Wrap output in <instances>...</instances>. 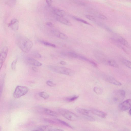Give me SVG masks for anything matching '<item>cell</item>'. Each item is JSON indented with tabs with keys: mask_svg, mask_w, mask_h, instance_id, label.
I'll use <instances>...</instances> for the list:
<instances>
[{
	"mask_svg": "<svg viewBox=\"0 0 131 131\" xmlns=\"http://www.w3.org/2000/svg\"><path fill=\"white\" fill-rule=\"evenodd\" d=\"M16 44L20 49L23 52H28L32 48L33 43L29 39L23 36L18 37L16 40Z\"/></svg>",
	"mask_w": 131,
	"mask_h": 131,
	"instance_id": "obj_1",
	"label": "cell"
},
{
	"mask_svg": "<svg viewBox=\"0 0 131 131\" xmlns=\"http://www.w3.org/2000/svg\"><path fill=\"white\" fill-rule=\"evenodd\" d=\"M94 53L96 58L101 63L116 68H118V65L113 59L107 57L98 51H94Z\"/></svg>",
	"mask_w": 131,
	"mask_h": 131,
	"instance_id": "obj_2",
	"label": "cell"
},
{
	"mask_svg": "<svg viewBox=\"0 0 131 131\" xmlns=\"http://www.w3.org/2000/svg\"><path fill=\"white\" fill-rule=\"evenodd\" d=\"M48 68L53 72L70 76H72L75 73L72 70L64 67L50 65L48 66Z\"/></svg>",
	"mask_w": 131,
	"mask_h": 131,
	"instance_id": "obj_3",
	"label": "cell"
},
{
	"mask_svg": "<svg viewBox=\"0 0 131 131\" xmlns=\"http://www.w3.org/2000/svg\"><path fill=\"white\" fill-rule=\"evenodd\" d=\"M58 111L63 117L69 121H75L78 119V117L76 114L67 109L60 108H58Z\"/></svg>",
	"mask_w": 131,
	"mask_h": 131,
	"instance_id": "obj_4",
	"label": "cell"
},
{
	"mask_svg": "<svg viewBox=\"0 0 131 131\" xmlns=\"http://www.w3.org/2000/svg\"><path fill=\"white\" fill-rule=\"evenodd\" d=\"M28 91L29 88L27 86L18 85L14 91V97L15 98H19L26 94Z\"/></svg>",
	"mask_w": 131,
	"mask_h": 131,
	"instance_id": "obj_5",
	"label": "cell"
},
{
	"mask_svg": "<svg viewBox=\"0 0 131 131\" xmlns=\"http://www.w3.org/2000/svg\"><path fill=\"white\" fill-rule=\"evenodd\" d=\"M125 92L123 90H115L113 93L112 99L115 103H118L122 101L125 98Z\"/></svg>",
	"mask_w": 131,
	"mask_h": 131,
	"instance_id": "obj_6",
	"label": "cell"
},
{
	"mask_svg": "<svg viewBox=\"0 0 131 131\" xmlns=\"http://www.w3.org/2000/svg\"><path fill=\"white\" fill-rule=\"evenodd\" d=\"M8 49L7 47H4L0 52V71L7 57Z\"/></svg>",
	"mask_w": 131,
	"mask_h": 131,
	"instance_id": "obj_7",
	"label": "cell"
},
{
	"mask_svg": "<svg viewBox=\"0 0 131 131\" xmlns=\"http://www.w3.org/2000/svg\"><path fill=\"white\" fill-rule=\"evenodd\" d=\"M131 107L130 99L125 100L120 103L118 106L119 109L122 111H125L129 109Z\"/></svg>",
	"mask_w": 131,
	"mask_h": 131,
	"instance_id": "obj_8",
	"label": "cell"
},
{
	"mask_svg": "<svg viewBox=\"0 0 131 131\" xmlns=\"http://www.w3.org/2000/svg\"><path fill=\"white\" fill-rule=\"evenodd\" d=\"M105 80L108 82L114 85L120 86L122 85L121 83L113 77L108 76H104Z\"/></svg>",
	"mask_w": 131,
	"mask_h": 131,
	"instance_id": "obj_9",
	"label": "cell"
},
{
	"mask_svg": "<svg viewBox=\"0 0 131 131\" xmlns=\"http://www.w3.org/2000/svg\"><path fill=\"white\" fill-rule=\"evenodd\" d=\"M8 26L13 30H17L19 28V21L16 19H13L11 20L10 23L8 24Z\"/></svg>",
	"mask_w": 131,
	"mask_h": 131,
	"instance_id": "obj_10",
	"label": "cell"
},
{
	"mask_svg": "<svg viewBox=\"0 0 131 131\" xmlns=\"http://www.w3.org/2000/svg\"><path fill=\"white\" fill-rule=\"evenodd\" d=\"M53 34L56 36L63 39H66L68 38V36L65 34L57 30L52 31Z\"/></svg>",
	"mask_w": 131,
	"mask_h": 131,
	"instance_id": "obj_11",
	"label": "cell"
},
{
	"mask_svg": "<svg viewBox=\"0 0 131 131\" xmlns=\"http://www.w3.org/2000/svg\"><path fill=\"white\" fill-rule=\"evenodd\" d=\"M27 61L29 64L35 66L40 67L42 65V64L40 62L31 58H28Z\"/></svg>",
	"mask_w": 131,
	"mask_h": 131,
	"instance_id": "obj_12",
	"label": "cell"
},
{
	"mask_svg": "<svg viewBox=\"0 0 131 131\" xmlns=\"http://www.w3.org/2000/svg\"><path fill=\"white\" fill-rule=\"evenodd\" d=\"M91 111L93 114L102 118H105L107 115L106 113L94 109L92 110Z\"/></svg>",
	"mask_w": 131,
	"mask_h": 131,
	"instance_id": "obj_13",
	"label": "cell"
},
{
	"mask_svg": "<svg viewBox=\"0 0 131 131\" xmlns=\"http://www.w3.org/2000/svg\"><path fill=\"white\" fill-rule=\"evenodd\" d=\"M77 112L85 116H90L93 114L91 110H89L87 109L79 108L77 109Z\"/></svg>",
	"mask_w": 131,
	"mask_h": 131,
	"instance_id": "obj_14",
	"label": "cell"
},
{
	"mask_svg": "<svg viewBox=\"0 0 131 131\" xmlns=\"http://www.w3.org/2000/svg\"><path fill=\"white\" fill-rule=\"evenodd\" d=\"M56 19L58 21L65 25L68 26H71L72 25L70 21L63 17L57 16Z\"/></svg>",
	"mask_w": 131,
	"mask_h": 131,
	"instance_id": "obj_15",
	"label": "cell"
},
{
	"mask_svg": "<svg viewBox=\"0 0 131 131\" xmlns=\"http://www.w3.org/2000/svg\"><path fill=\"white\" fill-rule=\"evenodd\" d=\"M51 129V127L50 126L47 125H43L31 131H50Z\"/></svg>",
	"mask_w": 131,
	"mask_h": 131,
	"instance_id": "obj_16",
	"label": "cell"
},
{
	"mask_svg": "<svg viewBox=\"0 0 131 131\" xmlns=\"http://www.w3.org/2000/svg\"><path fill=\"white\" fill-rule=\"evenodd\" d=\"M117 41L121 45L126 47L129 48L130 47L129 45L128 42L122 37H118Z\"/></svg>",
	"mask_w": 131,
	"mask_h": 131,
	"instance_id": "obj_17",
	"label": "cell"
},
{
	"mask_svg": "<svg viewBox=\"0 0 131 131\" xmlns=\"http://www.w3.org/2000/svg\"><path fill=\"white\" fill-rule=\"evenodd\" d=\"M43 111L45 113L48 115L54 117H57L59 116L57 112L45 108Z\"/></svg>",
	"mask_w": 131,
	"mask_h": 131,
	"instance_id": "obj_18",
	"label": "cell"
},
{
	"mask_svg": "<svg viewBox=\"0 0 131 131\" xmlns=\"http://www.w3.org/2000/svg\"><path fill=\"white\" fill-rule=\"evenodd\" d=\"M54 13L58 17H63L65 15L64 12L61 10L57 9L54 8L53 10Z\"/></svg>",
	"mask_w": 131,
	"mask_h": 131,
	"instance_id": "obj_19",
	"label": "cell"
},
{
	"mask_svg": "<svg viewBox=\"0 0 131 131\" xmlns=\"http://www.w3.org/2000/svg\"><path fill=\"white\" fill-rule=\"evenodd\" d=\"M79 97V96L77 95H73L65 98L64 100L67 102H71L73 101L77 100Z\"/></svg>",
	"mask_w": 131,
	"mask_h": 131,
	"instance_id": "obj_20",
	"label": "cell"
},
{
	"mask_svg": "<svg viewBox=\"0 0 131 131\" xmlns=\"http://www.w3.org/2000/svg\"><path fill=\"white\" fill-rule=\"evenodd\" d=\"M97 25L105 29L107 31L111 32H112V30L110 28L103 23L99 22L97 23Z\"/></svg>",
	"mask_w": 131,
	"mask_h": 131,
	"instance_id": "obj_21",
	"label": "cell"
},
{
	"mask_svg": "<svg viewBox=\"0 0 131 131\" xmlns=\"http://www.w3.org/2000/svg\"><path fill=\"white\" fill-rule=\"evenodd\" d=\"M38 95L40 96L45 99H47L49 97V95L48 93L44 91L39 93Z\"/></svg>",
	"mask_w": 131,
	"mask_h": 131,
	"instance_id": "obj_22",
	"label": "cell"
},
{
	"mask_svg": "<svg viewBox=\"0 0 131 131\" xmlns=\"http://www.w3.org/2000/svg\"><path fill=\"white\" fill-rule=\"evenodd\" d=\"M55 120L57 121L58 122L63 124L66 126L68 127L69 128H73V127L70 125L69 124L67 123L66 122L61 120L60 119H56Z\"/></svg>",
	"mask_w": 131,
	"mask_h": 131,
	"instance_id": "obj_23",
	"label": "cell"
},
{
	"mask_svg": "<svg viewBox=\"0 0 131 131\" xmlns=\"http://www.w3.org/2000/svg\"><path fill=\"white\" fill-rule=\"evenodd\" d=\"M122 63L127 67L130 69L131 67V62L129 60L125 59H122Z\"/></svg>",
	"mask_w": 131,
	"mask_h": 131,
	"instance_id": "obj_24",
	"label": "cell"
},
{
	"mask_svg": "<svg viewBox=\"0 0 131 131\" xmlns=\"http://www.w3.org/2000/svg\"><path fill=\"white\" fill-rule=\"evenodd\" d=\"M40 42L43 45L46 46H49L54 48H55L56 47V46L55 45L47 41L41 40V41Z\"/></svg>",
	"mask_w": 131,
	"mask_h": 131,
	"instance_id": "obj_25",
	"label": "cell"
},
{
	"mask_svg": "<svg viewBox=\"0 0 131 131\" xmlns=\"http://www.w3.org/2000/svg\"><path fill=\"white\" fill-rule=\"evenodd\" d=\"M73 18L74 20L80 22H81L82 23H83L88 25H91L89 23L82 19H81L80 18L75 16H73Z\"/></svg>",
	"mask_w": 131,
	"mask_h": 131,
	"instance_id": "obj_26",
	"label": "cell"
},
{
	"mask_svg": "<svg viewBox=\"0 0 131 131\" xmlns=\"http://www.w3.org/2000/svg\"><path fill=\"white\" fill-rule=\"evenodd\" d=\"M93 90L95 93L98 94H101L103 91L101 88L97 87H95L94 88Z\"/></svg>",
	"mask_w": 131,
	"mask_h": 131,
	"instance_id": "obj_27",
	"label": "cell"
},
{
	"mask_svg": "<svg viewBox=\"0 0 131 131\" xmlns=\"http://www.w3.org/2000/svg\"><path fill=\"white\" fill-rule=\"evenodd\" d=\"M96 15L98 18L103 20L107 19V17L104 15L100 13H98L96 14Z\"/></svg>",
	"mask_w": 131,
	"mask_h": 131,
	"instance_id": "obj_28",
	"label": "cell"
},
{
	"mask_svg": "<svg viewBox=\"0 0 131 131\" xmlns=\"http://www.w3.org/2000/svg\"><path fill=\"white\" fill-rule=\"evenodd\" d=\"M17 61V59L16 58L13 61L12 63L11 66V68L13 70H15L16 69V65Z\"/></svg>",
	"mask_w": 131,
	"mask_h": 131,
	"instance_id": "obj_29",
	"label": "cell"
},
{
	"mask_svg": "<svg viewBox=\"0 0 131 131\" xmlns=\"http://www.w3.org/2000/svg\"><path fill=\"white\" fill-rule=\"evenodd\" d=\"M85 17L90 20L92 21H95L96 20L95 18L93 16L88 15H85Z\"/></svg>",
	"mask_w": 131,
	"mask_h": 131,
	"instance_id": "obj_30",
	"label": "cell"
},
{
	"mask_svg": "<svg viewBox=\"0 0 131 131\" xmlns=\"http://www.w3.org/2000/svg\"><path fill=\"white\" fill-rule=\"evenodd\" d=\"M15 1H8L6 2V4L9 6H12L14 5L16 2Z\"/></svg>",
	"mask_w": 131,
	"mask_h": 131,
	"instance_id": "obj_31",
	"label": "cell"
},
{
	"mask_svg": "<svg viewBox=\"0 0 131 131\" xmlns=\"http://www.w3.org/2000/svg\"><path fill=\"white\" fill-rule=\"evenodd\" d=\"M46 84L49 86L51 87L55 86L56 85V84L53 83L52 81L48 80L46 82Z\"/></svg>",
	"mask_w": 131,
	"mask_h": 131,
	"instance_id": "obj_32",
	"label": "cell"
},
{
	"mask_svg": "<svg viewBox=\"0 0 131 131\" xmlns=\"http://www.w3.org/2000/svg\"><path fill=\"white\" fill-rule=\"evenodd\" d=\"M85 118L90 121H94L95 119L92 117L90 116H85Z\"/></svg>",
	"mask_w": 131,
	"mask_h": 131,
	"instance_id": "obj_33",
	"label": "cell"
},
{
	"mask_svg": "<svg viewBox=\"0 0 131 131\" xmlns=\"http://www.w3.org/2000/svg\"><path fill=\"white\" fill-rule=\"evenodd\" d=\"M46 24L47 26L50 27L54 26L53 24L50 22H47L46 23Z\"/></svg>",
	"mask_w": 131,
	"mask_h": 131,
	"instance_id": "obj_34",
	"label": "cell"
},
{
	"mask_svg": "<svg viewBox=\"0 0 131 131\" xmlns=\"http://www.w3.org/2000/svg\"><path fill=\"white\" fill-rule=\"evenodd\" d=\"M50 131H64L63 129L60 128L51 129Z\"/></svg>",
	"mask_w": 131,
	"mask_h": 131,
	"instance_id": "obj_35",
	"label": "cell"
},
{
	"mask_svg": "<svg viewBox=\"0 0 131 131\" xmlns=\"http://www.w3.org/2000/svg\"><path fill=\"white\" fill-rule=\"evenodd\" d=\"M75 2L81 5H84L85 4L84 3H83L81 1H75Z\"/></svg>",
	"mask_w": 131,
	"mask_h": 131,
	"instance_id": "obj_36",
	"label": "cell"
},
{
	"mask_svg": "<svg viewBox=\"0 0 131 131\" xmlns=\"http://www.w3.org/2000/svg\"><path fill=\"white\" fill-rule=\"evenodd\" d=\"M46 2L47 3L49 6H50L52 2V1L50 0H47L46 1Z\"/></svg>",
	"mask_w": 131,
	"mask_h": 131,
	"instance_id": "obj_37",
	"label": "cell"
},
{
	"mask_svg": "<svg viewBox=\"0 0 131 131\" xmlns=\"http://www.w3.org/2000/svg\"><path fill=\"white\" fill-rule=\"evenodd\" d=\"M35 56L37 58H41V55L39 53H36L35 54Z\"/></svg>",
	"mask_w": 131,
	"mask_h": 131,
	"instance_id": "obj_38",
	"label": "cell"
},
{
	"mask_svg": "<svg viewBox=\"0 0 131 131\" xmlns=\"http://www.w3.org/2000/svg\"><path fill=\"white\" fill-rule=\"evenodd\" d=\"M60 63L62 65H65L66 64V63L64 61H61L60 62Z\"/></svg>",
	"mask_w": 131,
	"mask_h": 131,
	"instance_id": "obj_39",
	"label": "cell"
},
{
	"mask_svg": "<svg viewBox=\"0 0 131 131\" xmlns=\"http://www.w3.org/2000/svg\"><path fill=\"white\" fill-rule=\"evenodd\" d=\"M32 69L34 71H37V69L35 67H33L32 68Z\"/></svg>",
	"mask_w": 131,
	"mask_h": 131,
	"instance_id": "obj_40",
	"label": "cell"
},
{
	"mask_svg": "<svg viewBox=\"0 0 131 131\" xmlns=\"http://www.w3.org/2000/svg\"><path fill=\"white\" fill-rule=\"evenodd\" d=\"M123 131H130L129 130L127 129H125Z\"/></svg>",
	"mask_w": 131,
	"mask_h": 131,
	"instance_id": "obj_41",
	"label": "cell"
},
{
	"mask_svg": "<svg viewBox=\"0 0 131 131\" xmlns=\"http://www.w3.org/2000/svg\"><path fill=\"white\" fill-rule=\"evenodd\" d=\"M129 113L130 115H131V109H130V110L129 111Z\"/></svg>",
	"mask_w": 131,
	"mask_h": 131,
	"instance_id": "obj_42",
	"label": "cell"
},
{
	"mask_svg": "<svg viewBox=\"0 0 131 131\" xmlns=\"http://www.w3.org/2000/svg\"><path fill=\"white\" fill-rule=\"evenodd\" d=\"M1 127L0 126V131H1Z\"/></svg>",
	"mask_w": 131,
	"mask_h": 131,
	"instance_id": "obj_43",
	"label": "cell"
}]
</instances>
